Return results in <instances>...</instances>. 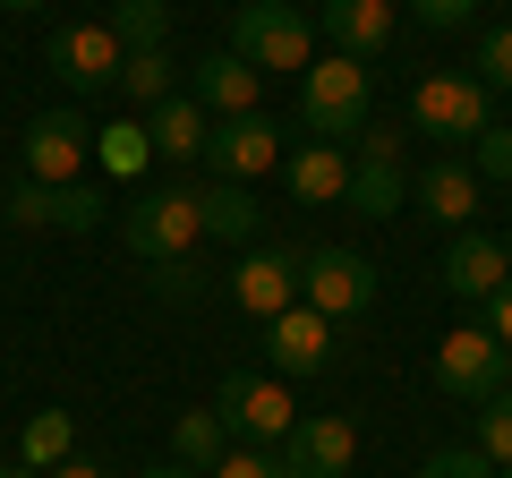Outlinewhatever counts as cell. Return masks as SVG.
<instances>
[{"mask_svg": "<svg viewBox=\"0 0 512 478\" xmlns=\"http://www.w3.org/2000/svg\"><path fill=\"white\" fill-rule=\"evenodd\" d=\"M299 129L325 137V146L367 129V60L325 52V60H308V69H299Z\"/></svg>", "mask_w": 512, "mask_h": 478, "instance_id": "6da1fadb", "label": "cell"}, {"mask_svg": "<svg viewBox=\"0 0 512 478\" xmlns=\"http://www.w3.org/2000/svg\"><path fill=\"white\" fill-rule=\"evenodd\" d=\"M197 239H205L197 188H146V197L120 214V248H128V257H146V265H180Z\"/></svg>", "mask_w": 512, "mask_h": 478, "instance_id": "7a4b0ae2", "label": "cell"}, {"mask_svg": "<svg viewBox=\"0 0 512 478\" xmlns=\"http://www.w3.org/2000/svg\"><path fill=\"white\" fill-rule=\"evenodd\" d=\"M231 52L248 60V69H308L316 60V26L299 18L291 0H239V18H231Z\"/></svg>", "mask_w": 512, "mask_h": 478, "instance_id": "3957f363", "label": "cell"}, {"mask_svg": "<svg viewBox=\"0 0 512 478\" xmlns=\"http://www.w3.org/2000/svg\"><path fill=\"white\" fill-rule=\"evenodd\" d=\"M214 410H222V427H231L239 444H265V453H274V444L299 427L291 385H282V376H256V368H231V376H222Z\"/></svg>", "mask_w": 512, "mask_h": 478, "instance_id": "277c9868", "label": "cell"}, {"mask_svg": "<svg viewBox=\"0 0 512 478\" xmlns=\"http://www.w3.org/2000/svg\"><path fill=\"white\" fill-rule=\"evenodd\" d=\"M299 308H316L325 325L367 316L376 308V265H367L359 248H308V257H299Z\"/></svg>", "mask_w": 512, "mask_h": 478, "instance_id": "5b68a950", "label": "cell"}, {"mask_svg": "<svg viewBox=\"0 0 512 478\" xmlns=\"http://www.w3.org/2000/svg\"><path fill=\"white\" fill-rule=\"evenodd\" d=\"M436 385L453 393V402L478 410V402H495V393L512 385V350L495 342L487 325H453V333L436 342Z\"/></svg>", "mask_w": 512, "mask_h": 478, "instance_id": "8992f818", "label": "cell"}, {"mask_svg": "<svg viewBox=\"0 0 512 478\" xmlns=\"http://www.w3.org/2000/svg\"><path fill=\"white\" fill-rule=\"evenodd\" d=\"M410 129L444 137V146H478V137L495 129V120H487V86H478V77H419V94H410Z\"/></svg>", "mask_w": 512, "mask_h": 478, "instance_id": "52a82bcc", "label": "cell"}, {"mask_svg": "<svg viewBox=\"0 0 512 478\" xmlns=\"http://www.w3.org/2000/svg\"><path fill=\"white\" fill-rule=\"evenodd\" d=\"M402 197H410V171H402V137H393V120L384 129H359V163H350V214H367V222H393L402 214Z\"/></svg>", "mask_w": 512, "mask_h": 478, "instance_id": "ba28073f", "label": "cell"}, {"mask_svg": "<svg viewBox=\"0 0 512 478\" xmlns=\"http://www.w3.org/2000/svg\"><path fill=\"white\" fill-rule=\"evenodd\" d=\"M274 453H282V478H350V461H359V427H350L342 410H316V419H299Z\"/></svg>", "mask_w": 512, "mask_h": 478, "instance_id": "9c48e42d", "label": "cell"}, {"mask_svg": "<svg viewBox=\"0 0 512 478\" xmlns=\"http://www.w3.org/2000/svg\"><path fill=\"white\" fill-rule=\"evenodd\" d=\"M52 77L60 86H77V94H94V86H120V35L111 26H94V18H77V26H52Z\"/></svg>", "mask_w": 512, "mask_h": 478, "instance_id": "30bf717a", "label": "cell"}, {"mask_svg": "<svg viewBox=\"0 0 512 478\" xmlns=\"http://www.w3.org/2000/svg\"><path fill=\"white\" fill-rule=\"evenodd\" d=\"M205 163L222 171V180H265V171L282 163V129L265 120V111H239V120H214V137H205Z\"/></svg>", "mask_w": 512, "mask_h": 478, "instance_id": "8fae6325", "label": "cell"}, {"mask_svg": "<svg viewBox=\"0 0 512 478\" xmlns=\"http://www.w3.org/2000/svg\"><path fill=\"white\" fill-rule=\"evenodd\" d=\"M231 299L256 325H274L282 308H299V248H248V257L231 265Z\"/></svg>", "mask_w": 512, "mask_h": 478, "instance_id": "7c38bea8", "label": "cell"}, {"mask_svg": "<svg viewBox=\"0 0 512 478\" xmlns=\"http://www.w3.org/2000/svg\"><path fill=\"white\" fill-rule=\"evenodd\" d=\"M86 120L77 111H35V129H26V180L43 188H77V163H86Z\"/></svg>", "mask_w": 512, "mask_h": 478, "instance_id": "4fadbf2b", "label": "cell"}, {"mask_svg": "<svg viewBox=\"0 0 512 478\" xmlns=\"http://www.w3.org/2000/svg\"><path fill=\"white\" fill-rule=\"evenodd\" d=\"M436 274H444V291H453V299H478V308H487V299L512 282V248H504V239H487V231H453V248H444Z\"/></svg>", "mask_w": 512, "mask_h": 478, "instance_id": "5bb4252c", "label": "cell"}, {"mask_svg": "<svg viewBox=\"0 0 512 478\" xmlns=\"http://www.w3.org/2000/svg\"><path fill=\"white\" fill-rule=\"evenodd\" d=\"M188 94H197L214 120H239V111H265V103H256V94H265V69H248V60L222 43V52L188 60Z\"/></svg>", "mask_w": 512, "mask_h": 478, "instance_id": "9a60e30c", "label": "cell"}, {"mask_svg": "<svg viewBox=\"0 0 512 478\" xmlns=\"http://www.w3.org/2000/svg\"><path fill=\"white\" fill-rule=\"evenodd\" d=\"M333 325L316 308H282L274 325H265V359H274V376H325L333 368Z\"/></svg>", "mask_w": 512, "mask_h": 478, "instance_id": "2e32d148", "label": "cell"}, {"mask_svg": "<svg viewBox=\"0 0 512 478\" xmlns=\"http://www.w3.org/2000/svg\"><path fill=\"white\" fill-rule=\"evenodd\" d=\"M146 137H154V163H197L205 137H214V111L197 94H171V103L146 111Z\"/></svg>", "mask_w": 512, "mask_h": 478, "instance_id": "e0dca14e", "label": "cell"}, {"mask_svg": "<svg viewBox=\"0 0 512 478\" xmlns=\"http://www.w3.org/2000/svg\"><path fill=\"white\" fill-rule=\"evenodd\" d=\"M325 43L350 60H376L393 43V0H325Z\"/></svg>", "mask_w": 512, "mask_h": 478, "instance_id": "ac0fdd59", "label": "cell"}, {"mask_svg": "<svg viewBox=\"0 0 512 478\" xmlns=\"http://www.w3.org/2000/svg\"><path fill=\"white\" fill-rule=\"evenodd\" d=\"M478 188H487V180H478L461 154H444V163L419 180V214H436L444 231H470V222H478Z\"/></svg>", "mask_w": 512, "mask_h": 478, "instance_id": "d6986e66", "label": "cell"}, {"mask_svg": "<svg viewBox=\"0 0 512 478\" xmlns=\"http://www.w3.org/2000/svg\"><path fill=\"white\" fill-rule=\"evenodd\" d=\"M291 197H299V205H342V197H350L342 146H325V137H316V146H299V154H291Z\"/></svg>", "mask_w": 512, "mask_h": 478, "instance_id": "ffe728a7", "label": "cell"}, {"mask_svg": "<svg viewBox=\"0 0 512 478\" xmlns=\"http://www.w3.org/2000/svg\"><path fill=\"white\" fill-rule=\"evenodd\" d=\"M231 453V427H222V410H180V419H171V461H180V470H214V461Z\"/></svg>", "mask_w": 512, "mask_h": 478, "instance_id": "44dd1931", "label": "cell"}, {"mask_svg": "<svg viewBox=\"0 0 512 478\" xmlns=\"http://www.w3.org/2000/svg\"><path fill=\"white\" fill-rule=\"evenodd\" d=\"M69 453H77V419H69V410H35V419H26V436H18V461L52 478Z\"/></svg>", "mask_w": 512, "mask_h": 478, "instance_id": "7402d4cb", "label": "cell"}, {"mask_svg": "<svg viewBox=\"0 0 512 478\" xmlns=\"http://www.w3.org/2000/svg\"><path fill=\"white\" fill-rule=\"evenodd\" d=\"M94 163H103L111 180H137V171L154 163V137H146V120H111V129H94Z\"/></svg>", "mask_w": 512, "mask_h": 478, "instance_id": "603a6c76", "label": "cell"}, {"mask_svg": "<svg viewBox=\"0 0 512 478\" xmlns=\"http://www.w3.org/2000/svg\"><path fill=\"white\" fill-rule=\"evenodd\" d=\"M197 214H205V231H214V239H256V197L239 180L197 188Z\"/></svg>", "mask_w": 512, "mask_h": 478, "instance_id": "cb8c5ba5", "label": "cell"}, {"mask_svg": "<svg viewBox=\"0 0 512 478\" xmlns=\"http://www.w3.org/2000/svg\"><path fill=\"white\" fill-rule=\"evenodd\" d=\"M120 94H128V103H171V52H128L120 60Z\"/></svg>", "mask_w": 512, "mask_h": 478, "instance_id": "d4e9b609", "label": "cell"}, {"mask_svg": "<svg viewBox=\"0 0 512 478\" xmlns=\"http://www.w3.org/2000/svg\"><path fill=\"white\" fill-rule=\"evenodd\" d=\"M111 35H120V52H163V35H171L163 0H120V18H111Z\"/></svg>", "mask_w": 512, "mask_h": 478, "instance_id": "484cf974", "label": "cell"}, {"mask_svg": "<svg viewBox=\"0 0 512 478\" xmlns=\"http://www.w3.org/2000/svg\"><path fill=\"white\" fill-rule=\"evenodd\" d=\"M478 453H487L495 470H512V385L495 393V402H478Z\"/></svg>", "mask_w": 512, "mask_h": 478, "instance_id": "4316f807", "label": "cell"}, {"mask_svg": "<svg viewBox=\"0 0 512 478\" xmlns=\"http://www.w3.org/2000/svg\"><path fill=\"white\" fill-rule=\"evenodd\" d=\"M478 86L512 94V26H487V35H478Z\"/></svg>", "mask_w": 512, "mask_h": 478, "instance_id": "83f0119b", "label": "cell"}, {"mask_svg": "<svg viewBox=\"0 0 512 478\" xmlns=\"http://www.w3.org/2000/svg\"><path fill=\"white\" fill-rule=\"evenodd\" d=\"M419 478H495V461L478 453V444H444V453L419 461Z\"/></svg>", "mask_w": 512, "mask_h": 478, "instance_id": "f1b7e54d", "label": "cell"}, {"mask_svg": "<svg viewBox=\"0 0 512 478\" xmlns=\"http://www.w3.org/2000/svg\"><path fill=\"white\" fill-rule=\"evenodd\" d=\"M205 478H282V453H265V444H231Z\"/></svg>", "mask_w": 512, "mask_h": 478, "instance_id": "f546056e", "label": "cell"}, {"mask_svg": "<svg viewBox=\"0 0 512 478\" xmlns=\"http://www.w3.org/2000/svg\"><path fill=\"white\" fill-rule=\"evenodd\" d=\"M470 154H478V163H470L478 180H512V129H487V137H478Z\"/></svg>", "mask_w": 512, "mask_h": 478, "instance_id": "4dcf8cb0", "label": "cell"}, {"mask_svg": "<svg viewBox=\"0 0 512 478\" xmlns=\"http://www.w3.org/2000/svg\"><path fill=\"white\" fill-rule=\"evenodd\" d=\"M470 9H478V0H410V18H419V26H436V35H453V26L470 18Z\"/></svg>", "mask_w": 512, "mask_h": 478, "instance_id": "1f68e13d", "label": "cell"}, {"mask_svg": "<svg viewBox=\"0 0 512 478\" xmlns=\"http://www.w3.org/2000/svg\"><path fill=\"white\" fill-rule=\"evenodd\" d=\"M154 291H163V299H197L205 274H188V257H180V265H154Z\"/></svg>", "mask_w": 512, "mask_h": 478, "instance_id": "d6a6232c", "label": "cell"}, {"mask_svg": "<svg viewBox=\"0 0 512 478\" xmlns=\"http://www.w3.org/2000/svg\"><path fill=\"white\" fill-rule=\"evenodd\" d=\"M487 333H495V342H504V350H512V282H504V291H495V299H487Z\"/></svg>", "mask_w": 512, "mask_h": 478, "instance_id": "836d02e7", "label": "cell"}, {"mask_svg": "<svg viewBox=\"0 0 512 478\" xmlns=\"http://www.w3.org/2000/svg\"><path fill=\"white\" fill-rule=\"evenodd\" d=\"M52 478H111V470H94V461H77V453H69V461H60Z\"/></svg>", "mask_w": 512, "mask_h": 478, "instance_id": "e575fe53", "label": "cell"}, {"mask_svg": "<svg viewBox=\"0 0 512 478\" xmlns=\"http://www.w3.org/2000/svg\"><path fill=\"white\" fill-rule=\"evenodd\" d=\"M137 478H197V470H180V461H154V470H137Z\"/></svg>", "mask_w": 512, "mask_h": 478, "instance_id": "d590c367", "label": "cell"}, {"mask_svg": "<svg viewBox=\"0 0 512 478\" xmlns=\"http://www.w3.org/2000/svg\"><path fill=\"white\" fill-rule=\"evenodd\" d=\"M0 478H43V470H26V461H9V470H0Z\"/></svg>", "mask_w": 512, "mask_h": 478, "instance_id": "8d00e7d4", "label": "cell"}, {"mask_svg": "<svg viewBox=\"0 0 512 478\" xmlns=\"http://www.w3.org/2000/svg\"><path fill=\"white\" fill-rule=\"evenodd\" d=\"M0 9H43V0H0Z\"/></svg>", "mask_w": 512, "mask_h": 478, "instance_id": "74e56055", "label": "cell"}, {"mask_svg": "<svg viewBox=\"0 0 512 478\" xmlns=\"http://www.w3.org/2000/svg\"><path fill=\"white\" fill-rule=\"evenodd\" d=\"M495 478H512V470H495Z\"/></svg>", "mask_w": 512, "mask_h": 478, "instance_id": "f35d334b", "label": "cell"}, {"mask_svg": "<svg viewBox=\"0 0 512 478\" xmlns=\"http://www.w3.org/2000/svg\"><path fill=\"white\" fill-rule=\"evenodd\" d=\"M504 248H512V239H504Z\"/></svg>", "mask_w": 512, "mask_h": 478, "instance_id": "ab89813d", "label": "cell"}]
</instances>
